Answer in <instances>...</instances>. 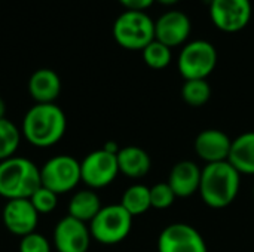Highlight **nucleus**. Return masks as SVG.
Here are the masks:
<instances>
[{"instance_id": "1", "label": "nucleus", "mask_w": 254, "mask_h": 252, "mask_svg": "<svg viewBox=\"0 0 254 252\" xmlns=\"http://www.w3.org/2000/svg\"><path fill=\"white\" fill-rule=\"evenodd\" d=\"M67 131V116L60 105L34 104L22 119L21 134L24 140L37 149H49L58 144Z\"/></svg>"}, {"instance_id": "2", "label": "nucleus", "mask_w": 254, "mask_h": 252, "mask_svg": "<svg viewBox=\"0 0 254 252\" xmlns=\"http://www.w3.org/2000/svg\"><path fill=\"white\" fill-rule=\"evenodd\" d=\"M241 187V174L226 160L208 163L202 168L199 196L213 209L228 208L237 199Z\"/></svg>"}, {"instance_id": "3", "label": "nucleus", "mask_w": 254, "mask_h": 252, "mask_svg": "<svg viewBox=\"0 0 254 252\" xmlns=\"http://www.w3.org/2000/svg\"><path fill=\"white\" fill-rule=\"evenodd\" d=\"M42 186L40 168L24 156L0 162V196L6 201L30 199Z\"/></svg>"}, {"instance_id": "4", "label": "nucleus", "mask_w": 254, "mask_h": 252, "mask_svg": "<svg viewBox=\"0 0 254 252\" xmlns=\"http://www.w3.org/2000/svg\"><path fill=\"white\" fill-rule=\"evenodd\" d=\"M116 43L128 50H143L155 40V21L143 10H125L113 24Z\"/></svg>"}, {"instance_id": "5", "label": "nucleus", "mask_w": 254, "mask_h": 252, "mask_svg": "<svg viewBox=\"0 0 254 252\" xmlns=\"http://www.w3.org/2000/svg\"><path fill=\"white\" fill-rule=\"evenodd\" d=\"M132 218L134 217L121 203L103 206L89 223L91 236L95 242L103 245L121 244L131 233Z\"/></svg>"}, {"instance_id": "6", "label": "nucleus", "mask_w": 254, "mask_h": 252, "mask_svg": "<svg viewBox=\"0 0 254 252\" xmlns=\"http://www.w3.org/2000/svg\"><path fill=\"white\" fill-rule=\"evenodd\" d=\"M40 181L58 196L70 193L82 183L80 162L70 154L54 156L40 168Z\"/></svg>"}, {"instance_id": "7", "label": "nucleus", "mask_w": 254, "mask_h": 252, "mask_svg": "<svg viewBox=\"0 0 254 252\" xmlns=\"http://www.w3.org/2000/svg\"><path fill=\"white\" fill-rule=\"evenodd\" d=\"M217 65V50L207 40H193L183 46L177 68L185 80L207 79Z\"/></svg>"}, {"instance_id": "8", "label": "nucleus", "mask_w": 254, "mask_h": 252, "mask_svg": "<svg viewBox=\"0 0 254 252\" xmlns=\"http://www.w3.org/2000/svg\"><path fill=\"white\" fill-rule=\"evenodd\" d=\"M82 183L88 189L98 190L110 186L119 175L118 154H112L103 149L88 153L80 162Z\"/></svg>"}, {"instance_id": "9", "label": "nucleus", "mask_w": 254, "mask_h": 252, "mask_svg": "<svg viewBox=\"0 0 254 252\" xmlns=\"http://www.w3.org/2000/svg\"><path fill=\"white\" fill-rule=\"evenodd\" d=\"M250 0H211L210 18L213 24L225 33H238L252 19Z\"/></svg>"}, {"instance_id": "10", "label": "nucleus", "mask_w": 254, "mask_h": 252, "mask_svg": "<svg viewBox=\"0 0 254 252\" xmlns=\"http://www.w3.org/2000/svg\"><path fill=\"white\" fill-rule=\"evenodd\" d=\"M158 252H208L202 235L190 224L173 223L158 238Z\"/></svg>"}, {"instance_id": "11", "label": "nucleus", "mask_w": 254, "mask_h": 252, "mask_svg": "<svg viewBox=\"0 0 254 252\" xmlns=\"http://www.w3.org/2000/svg\"><path fill=\"white\" fill-rule=\"evenodd\" d=\"M91 241L89 226L70 215L63 217L54 227L52 245L58 252H88Z\"/></svg>"}, {"instance_id": "12", "label": "nucleus", "mask_w": 254, "mask_h": 252, "mask_svg": "<svg viewBox=\"0 0 254 252\" xmlns=\"http://www.w3.org/2000/svg\"><path fill=\"white\" fill-rule=\"evenodd\" d=\"M39 217L40 215L31 205L30 199L7 201L1 209V221L4 229L19 238L36 232Z\"/></svg>"}, {"instance_id": "13", "label": "nucleus", "mask_w": 254, "mask_h": 252, "mask_svg": "<svg viewBox=\"0 0 254 252\" xmlns=\"http://www.w3.org/2000/svg\"><path fill=\"white\" fill-rule=\"evenodd\" d=\"M190 19L182 10H168L155 21V39L168 48H177L186 43L190 34Z\"/></svg>"}, {"instance_id": "14", "label": "nucleus", "mask_w": 254, "mask_h": 252, "mask_svg": "<svg viewBox=\"0 0 254 252\" xmlns=\"http://www.w3.org/2000/svg\"><path fill=\"white\" fill-rule=\"evenodd\" d=\"M232 140L229 135L220 129H204L201 131L193 143L196 156L208 163L226 162L231 153Z\"/></svg>"}, {"instance_id": "15", "label": "nucleus", "mask_w": 254, "mask_h": 252, "mask_svg": "<svg viewBox=\"0 0 254 252\" xmlns=\"http://www.w3.org/2000/svg\"><path fill=\"white\" fill-rule=\"evenodd\" d=\"M202 169L192 160H180L177 162L168 175V184L173 189L176 198L186 199L198 193L201 183Z\"/></svg>"}, {"instance_id": "16", "label": "nucleus", "mask_w": 254, "mask_h": 252, "mask_svg": "<svg viewBox=\"0 0 254 252\" xmlns=\"http://www.w3.org/2000/svg\"><path fill=\"white\" fill-rule=\"evenodd\" d=\"M61 79L51 68H39L28 79V94L36 104H52L61 94Z\"/></svg>"}, {"instance_id": "17", "label": "nucleus", "mask_w": 254, "mask_h": 252, "mask_svg": "<svg viewBox=\"0 0 254 252\" xmlns=\"http://www.w3.org/2000/svg\"><path fill=\"white\" fill-rule=\"evenodd\" d=\"M118 166L119 174H124L128 178H143L150 172L152 159L149 153L138 146L122 147L118 153Z\"/></svg>"}, {"instance_id": "18", "label": "nucleus", "mask_w": 254, "mask_h": 252, "mask_svg": "<svg viewBox=\"0 0 254 252\" xmlns=\"http://www.w3.org/2000/svg\"><path fill=\"white\" fill-rule=\"evenodd\" d=\"M228 162L241 175H254V131L244 132L232 140Z\"/></svg>"}, {"instance_id": "19", "label": "nucleus", "mask_w": 254, "mask_h": 252, "mask_svg": "<svg viewBox=\"0 0 254 252\" xmlns=\"http://www.w3.org/2000/svg\"><path fill=\"white\" fill-rule=\"evenodd\" d=\"M101 208H103L101 199L97 195V192L92 189H83V190L76 192L70 198V202L67 206V211H68L67 215L83 223H91Z\"/></svg>"}, {"instance_id": "20", "label": "nucleus", "mask_w": 254, "mask_h": 252, "mask_svg": "<svg viewBox=\"0 0 254 252\" xmlns=\"http://www.w3.org/2000/svg\"><path fill=\"white\" fill-rule=\"evenodd\" d=\"M121 205L132 215L138 217L147 212L152 208L150 203V187L144 184H132L129 186L121 199Z\"/></svg>"}, {"instance_id": "21", "label": "nucleus", "mask_w": 254, "mask_h": 252, "mask_svg": "<svg viewBox=\"0 0 254 252\" xmlns=\"http://www.w3.org/2000/svg\"><path fill=\"white\" fill-rule=\"evenodd\" d=\"M21 138V129L13 122L6 117L0 120V162L16 156Z\"/></svg>"}, {"instance_id": "22", "label": "nucleus", "mask_w": 254, "mask_h": 252, "mask_svg": "<svg viewBox=\"0 0 254 252\" xmlns=\"http://www.w3.org/2000/svg\"><path fill=\"white\" fill-rule=\"evenodd\" d=\"M182 98L190 107H202L211 98V86L207 79L185 80L182 86Z\"/></svg>"}, {"instance_id": "23", "label": "nucleus", "mask_w": 254, "mask_h": 252, "mask_svg": "<svg viewBox=\"0 0 254 252\" xmlns=\"http://www.w3.org/2000/svg\"><path fill=\"white\" fill-rule=\"evenodd\" d=\"M141 55H143V61L146 62V65H149L153 70L167 68L173 59L171 48L158 42L156 39L141 50Z\"/></svg>"}, {"instance_id": "24", "label": "nucleus", "mask_w": 254, "mask_h": 252, "mask_svg": "<svg viewBox=\"0 0 254 252\" xmlns=\"http://www.w3.org/2000/svg\"><path fill=\"white\" fill-rule=\"evenodd\" d=\"M30 202L34 206V209L39 212V215H42V214H51L58 206V195L54 193L52 190L40 186L30 196Z\"/></svg>"}, {"instance_id": "25", "label": "nucleus", "mask_w": 254, "mask_h": 252, "mask_svg": "<svg viewBox=\"0 0 254 252\" xmlns=\"http://www.w3.org/2000/svg\"><path fill=\"white\" fill-rule=\"evenodd\" d=\"M176 195L168 183H158L150 187V203L153 209H168L176 202Z\"/></svg>"}, {"instance_id": "26", "label": "nucleus", "mask_w": 254, "mask_h": 252, "mask_svg": "<svg viewBox=\"0 0 254 252\" xmlns=\"http://www.w3.org/2000/svg\"><path fill=\"white\" fill-rule=\"evenodd\" d=\"M19 252H52V244L37 232L22 236L18 245Z\"/></svg>"}, {"instance_id": "27", "label": "nucleus", "mask_w": 254, "mask_h": 252, "mask_svg": "<svg viewBox=\"0 0 254 252\" xmlns=\"http://www.w3.org/2000/svg\"><path fill=\"white\" fill-rule=\"evenodd\" d=\"M125 10H146L147 7H150L155 0H118Z\"/></svg>"}, {"instance_id": "28", "label": "nucleus", "mask_w": 254, "mask_h": 252, "mask_svg": "<svg viewBox=\"0 0 254 252\" xmlns=\"http://www.w3.org/2000/svg\"><path fill=\"white\" fill-rule=\"evenodd\" d=\"M103 150H106V151H109V153H112V154H118L119 150H121V147H119L115 141H107V143L103 146Z\"/></svg>"}, {"instance_id": "29", "label": "nucleus", "mask_w": 254, "mask_h": 252, "mask_svg": "<svg viewBox=\"0 0 254 252\" xmlns=\"http://www.w3.org/2000/svg\"><path fill=\"white\" fill-rule=\"evenodd\" d=\"M4 117H6V102H4V100L0 97V120L4 119Z\"/></svg>"}, {"instance_id": "30", "label": "nucleus", "mask_w": 254, "mask_h": 252, "mask_svg": "<svg viewBox=\"0 0 254 252\" xmlns=\"http://www.w3.org/2000/svg\"><path fill=\"white\" fill-rule=\"evenodd\" d=\"M155 1H158L161 4H165V6H173V4L179 3L180 0H155Z\"/></svg>"}, {"instance_id": "31", "label": "nucleus", "mask_w": 254, "mask_h": 252, "mask_svg": "<svg viewBox=\"0 0 254 252\" xmlns=\"http://www.w3.org/2000/svg\"><path fill=\"white\" fill-rule=\"evenodd\" d=\"M253 198H254V184H253Z\"/></svg>"}]
</instances>
